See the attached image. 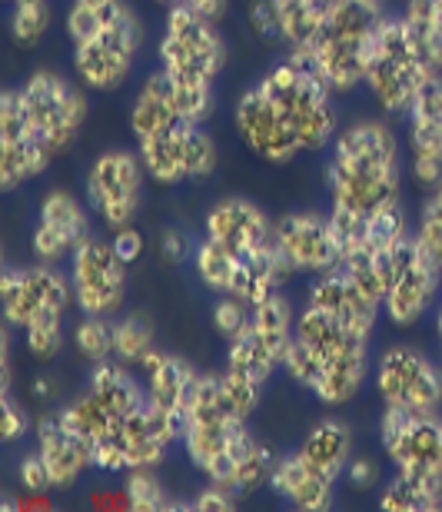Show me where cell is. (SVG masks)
Instances as JSON below:
<instances>
[{
    "label": "cell",
    "mask_w": 442,
    "mask_h": 512,
    "mask_svg": "<svg viewBox=\"0 0 442 512\" xmlns=\"http://www.w3.org/2000/svg\"><path fill=\"white\" fill-rule=\"evenodd\" d=\"M246 20H250V30L263 40V44H280V37H276L273 10H270V4H266V0H253L250 10H246Z\"/></svg>",
    "instance_id": "7dc6e473"
},
{
    "label": "cell",
    "mask_w": 442,
    "mask_h": 512,
    "mask_svg": "<svg viewBox=\"0 0 442 512\" xmlns=\"http://www.w3.org/2000/svg\"><path fill=\"white\" fill-rule=\"evenodd\" d=\"M270 489L276 499H283L286 506L300 509V512H323L333 506L336 483L326 479L323 473H316L313 466H306L296 449L290 456H280L273 466Z\"/></svg>",
    "instance_id": "83f0119b"
},
{
    "label": "cell",
    "mask_w": 442,
    "mask_h": 512,
    "mask_svg": "<svg viewBox=\"0 0 442 512\" xmlns=\"http://www.w3.org/2000/svg\"><path fill=\"white\" fill-rule=\"evenodd\" d=\"M4 4H24V0H4Z\"/></svg>",
    "instance_id": "f5cc1de1"
},
{
    "label": "cell",
    "mask_w": 442,
    "mask_h": 512,
    "mask_svg": "<svg viewBox=\"0 0 442 512\" xmlns=\"http://www.w3.org/2000/svg\"><path fill=\"white\" fill-rule=\"evenodd\" d=\"M67 336H64V323H44V326H30L24 330V346L27 353L40 363H50L54 356L64 350Z\"/></svg>",
    "instance_id": "60d3db41"
},
{
    "label": "cell",
    "mask_w": 442,
    "mask_h": 512,
    "mask_svg": "<svg viewBox=\"0 0 442 512\" xmlns=\"http://www.w3.org/2000/svg\"><path fill=\"white\" fill-rule=\"evenodd\" d=\"M90 237V213L80 197L67 190H50L37 207V227L30 233V250L37 263H64Z\"/></svg>",
    "instance_id": "44dd1931"
},
{
    "label": "cell",
    "mask_w": 442,
    "mask_h": 512,
    "mask_svg": "<svg viewBox=\"0 0 442 512\" xmlns=\"http://www.w3.org/2000/svg\"><path fill=\"white\" fill-rule=\"evenodd\" d=\"M180 110L173 104V94H170V84L160 70L143 80L140 90L133 94L130 100V110H127V127H130V137L133 143H143L157 133L170 130L180 124Z\"/></svg>",
    "instance_id": "f546056e"
},
{
    "label": "cell",
    "mask_w": 442,
    "mask_h": 512,
    "mask_svg": "<svg viewBox=\"0 0 442 512\" xmlns=\"http://www.w3.org/2000/svg\"><path fill=\"white\" fill-rule=\"evenodd\" d=\"M346 483L356 489V493H369V489L379 486V479H383V473H379V466L373 463V459H349L346 466Z\"/></svg>",
    "instance_id": "bcb514c9"
},
{
    "label": "cell",
    "mask_w": 442,
    "mask_h": 512,
    "mask_svg": "<svg viewBox=\"0 0 442 512\" xmlns=\"http://www.w3.org/2000/svg\"><path fill=\"white\" fill-rule=\"evenodd\" d=\"M379 443L396 473L442 479V419L439 413H409L383 406Z\"/></svg>",
    "instance_id": "ac0fdd59"
},
{
    "label": "cell",
    "mask_w": 442,
    "mask_h": 512,
    "mask_svg": "<svg viewBox=\"0 0 442 512\" xmlns=\"http://www.w3.org/2000/svg\"><path fill=\"white\" fill-rule=\"evenodd\" d=\"M240 506V493L230 486H220V483H207L200 489L197 496L190 499V509H236Z\"/></svg>",
    "instance_id": "f6af8a7d"
},
{
    "label": "cell",
    "mask_w": 442,
    "mask_h": 512,
    "mask_svg": "<svg viewBox=\"0 0 442 512\" xmlns=\"http://www.w3.org/2000/svg\"><path fill=\"white\" fill-rule=\"evenodd\" d=\"M157 250H160V256L167 263H187V260H193V243H190V237L183 230H177V227H167V230H160V237H157Z\"/></svg>",
    "instance_id": "ee69618b"
},
{
    "label": "cell",
    "mask_w": 442,
    "mask_h": 512,
    "mask_svg": "<svg viewBox=\"0 0 442 512\" xmlns=\"http://www.w3.org/2000/svg\"><path fill=\"white\" fill-rule=\"evenodd\" d=\"M326 190L330 207L359 217L393 200H403V143L379 117H363L339 127L326 153Z\"/></svg>",
    "instance_id": "6da1fadb"
},
{
    "label": "cell",
    "mask_w": 442,
    "mask_h": 512,
    "mask_svg": "<svg viewBox=\"0 0 442 512\" xmlns=\"http://www.w3.org/2000/svg\"><path fill=\"white\" fill-rule=\"evenodd\" d=\"M113 250H117V256L123 263H133V260H140V253H143V237H140V230L137 227H120V230H113Z\"/></svg>",
    "instance_id": "c3c4849f"
},
{
    "label": "cell",
    "mask_w": 442,
    "mask_h": 512,
    "mask_svg": "<svg viewBox=\"0 0 442 512\" xmlns=\"http://www.w3.org/2000/svg\"><path fill=\"white\" fill-rule=\"evenodd\" d=\"M250 313H253V306L250 303H243V300H236V296H220L217 306H213V330H217V336H223L226 343L233 340L236 333L243 330L246 323H250Z\"/></svg>",
    "instance_id": "ab89813d"
},
{
    "label": "cell",
    "mask_w": 442,
    "mask_h": 512,
    "mask_svg": "<svg viewBox=\"0 0 442 512\" xmlns=\"http://www.w3.org/2000/svg\"><path fill=\"white\" fill-rule=\"evenodd\" d=\"M416 240L436 256L442 263V183L433 190H426V200L419 207V220H416Z\"/></svg>",
    "instance_id": "f35d334b"
},
{
    "label": "cell",
    "mask_w": 442,
    "mask_h": 512,
    "mask_svg": "<svg viewBox=\"0 0 442 512\" xmlns=\"http://www.w3.org/2000/svg\"><path fill=\"white\" fill-rule=\"evenodd\" d=\"M296 456H300L306 466H313L316 473H323L326 479L339 483V479L346 476L349 459H353V429H349V423H343V419L326 416L306 433L300 449H296Z\"/></svg>",
    "instance_id": "4dcf8cb0"
},
{
    "label": "cell",
    "mask_w": 442,
    "mask_h": 512,
    "mask_svg": "<svg viewBox=\"0 0 442 512\" xmlns=\"http://www.w3.org/2000/svg\"><path fill=\"white\" fill-rule=\"evenodd\" d=\"M0 303H4L7 326L30 330L44 323H64L74 303V290H70V276L50 263L10 266L0 276Z\"/></svg>",
    "instance_id": "5bb4252c"
},
{
    "label": "cell",
    "mask_w": 442,
    "mask_h": 512,
    "mask_svg": "<svg viewBox=\"0 0 442 512\" xmlns=\"http://www.w3.org/2000/svg\"><path fill=\"white\" fill-rule=\"evenodd\" d=\"M153 350H157V336L147 316L130 313L113 320V360L123 366H140Z\"/></svg>",
    "instance_id": "e575fe53"
},
{
    "label": "cell",
    "mask_w": 442,
    "mask_h": 512,
    "mask_svg": "<svg viewBox=\"0 0 442 512\" xmlns=\"http://www.w3.org/2000/svg\"><path fill=\"white\" fill-rule=\"evenodd\" d=\"M147 170L137 150L113 147L94 157L87 170V207L107 230L133 227L143 207Z\"/></svg>",
    "instance_id": "9a60e30c"
},
{
    "label": "cell",
    "mask_w": 442,
    "mask_h": 512,
    "mask_svg": "<svg viewBox=\"0 0 442 512\" xmlns=\"http://www.w3.org/2000/svg\"><path fill=\"white\" fill-rule=\"evenodd\" d=\"M137 370H140V380H143V389H147L150 403H157L160 409H167V413L183 416V406H187V399H190V389L200 376L197 370H193V363L183 360V356H177V353L153 350Z\"/></svg>",
    "instance_id": "f1b7e54d"
},
{
    "label": "cell",
    "mask_w": 442,
    "mask_h": 512,
    "mask_svg": "<svg viewBox=\"0 0 442 512\" xmlns=\"http://www.w3.org/2000/svg\"><path fill=\"white\" fill-rule=\"evenodd\" d=\"M273 243L293 263L296 273L323 276L339 266V247L330 213L293 210L273 220Z\"/></svg>",
    "instance_id": "7402d4cb"
},
{
    "label": "cell",
    "mask_w": 442,
    "mask_h": 512,
    "mask_svg": "<svg viewBox=\"0 0 442 512\" xmlns=\"http://www.w3.org/2000/svg\"><path fill=\"white\" fill-rule=\"evenodd\" d=\"M203 237L223 247L226 253L243 256L273 243V220L253 200L226 197L207 210V217H203Z\"/></svg>",
    "instance_id": "484cf974"
},
{
    "label": "cell",
    "mask_w": 442,
    "mask_h": 512,
    "mask_svg": "<svg viewBox=\"0 0 442 512\" xmlns=\"http://www.w3.org/2000/svg\"><path fill=\"white\" fill-rule=\"evenodd\" d=\"M439 286L442 263L416 240V233H409L393 253V273H389V290L383 300L386 320L399 330L423 323L433 310Z\"/></svg>",
    "instance_id": "2e32d148"
},
{
    "label": "cell",
    "mask_w": 442,
    "mask_h": 512,
    "mask_svg": "<svg viewBox=\"0 0 442 512\" xmlns=\"http://www.w3.org/2000/svg\"><path fill=\"white\" fill-rule=\"evenodd\" d=\"M386 14V0H333L320 37L303 54L313 60V67L320 70L336 97L363 87L369 50Z\"/></svg>",
    "instance_id": "8992f818"
},
{
    "label": "cell",
    "mask_w": 442,
    "mask_h": 512,
    "mask_svg": "<svg viewBox=\"0 0 442 512\" xmlns=\"http://www.w3.org/2000/svg\"><path fill=\"white\" fill-rule=\"evenodd\" d=\"M74 350L87 363H107L113 360V316H80L74 333H70Z\"/></svg>",
    "instance_id": "74e56055"
},
{
    "label": "cell",
    "mask_w": 442,
    "mask_h": 512,
    "mask_svg": "<svg viewBox=\"0 0 442 512\" xmlns=\"http://www.w3.org/2000/svg\"><path fill=\"white\" fill-rule=\"evenodd\" d=\"M17 483H20V489H24V493H40V496H47V493H54V489H57L54 486V476H50V469H47L44 459H40L37 449L20 459Z\"/></svg>",
    "instance_id": "b9f144b4"
},
{
    "label": "cell",
    "mask_w": 442,
    "mask_h": 512,
    "mask_svg": "<svg viewBox=\"0 0 442 512\" xmlns=\"http://www.w3.org/2000/svg\"><path fill=\"white\" fill-rule=\"evenodd\" d=\"M379 403L409 413H439L442 406V363L429 360L413 346H393L379 356L373 370Z\"/></svg>",
    "instance_id": "e0dca14e"
},
{
    "label": "cell",
    "mask_w": 442,
    "mask_h": 512,
    "mask_svg": "<svg viewBox=\"0 0 442 512\" xmlns=\"http://www.w3.org/2000/svg\"><path fill=\"white\" fill-rule=\"evenodd\" d=\"M183 436V416L167 413L157 403H143L127 416L117 433L94 446V469L130 473V469H157Z\"/></svg>",
    "instance_id": "7c38bea8"
},
{
    "label": "cell",
    "mask_w": 442,
    "mask_h": 512,
    "mask_svg": "<svg viewBox=\"0 0 442 512\" xmlns=\"http://www.w3.org/2000/svg\"><path fill=\"white\" fill-rule=\"evenodd\" d=\"M50 24H54V7H50V0H24V4H10L7 30H10L14 47L34 50L40 40L47 37Z\"/></svg>",
    "instance_id": "8d00e7d4"
},
{
    "label": "cell",
    "mask_w": 442,
    "mask_h": 512,
    "mask_svg": "<svg viewBox=\"0 0 442 512\" xmlns=\"http://www.w3.org/2000/svg\"><path fill=\"white\" fill-rule=\"evenodd\" d=\"M436 343H439V363H442V306L436 313Z\"/></svg>",
    "instance_id": "816d5d0a"
},
{
    "label": "cell",
    "mask_w": 442,
    "mask_h": 512,
    "mask_svg": "<svg viewBox=\"0 0 442 512\" xmlns=\"http://www.w3.org/2000/svg\"><path fill=\"white\" fill-rule=\"evenodd\" d=\"M233 130L243 140V147L253 153L256 160L270 163V167H290L300 157V137L286 124V117L273 107L266 90L256 84L246 87L233 104Z\"/></svg>",
    "instance_id": "ffe728a7"
},
{
    "label": "cell",
    "mask_w": 442,
    "mask_h": 512,
    "mask_svg": "<svg viewBox=\"0 0 442 512\" xmlns=\"http://www.w3.org/2000/svg\"><path fill=\"white\" fill-rule=\"evenodd\" d=\"M439 4H442V0H439Z\"/></svg>",
    "instance_id": "db71d44e"
},
{
    "label": "cell",
    "mask_w": 442,
    "mask_h": 512,
    "mask_svg": "<svg viewBox=\"0 0 442 512\" xmlns=\"http://www.w3.org/2000/svg\"><path fill=\"white\" fill-rule=\"evenodd\" d=\"M306 303L323 310L326 316H333V320H339L343 326H349L353 333L366 336V340H373L379 310H383V303H376L373 296L363 293V286H359L343 266L316 276L310 283V293H306Z\"/></svg>",
    "instance_id": "4316f807"
},
{
    "label": "cell",
    "mask_w": 442,
    "mask_h": 512,
    "mask_svg": "<svg viewBox=\"0 0 442 512\" xmlns=\"http://www.w3.org/2000/svg\"><path fill=\"white\" fill-rule=\"evenodd\" d=\"M123 496H127V509L133 512L190 509V499H173L153 469H130L127 479H123Z\"/></svg>",
    "instance_id": "d590c367"
},
{
    "label": "cell",
    "mask_w": 442,
    "mask_h": 512,
    "mask_svg": "<svg viewBox=\"0 0 442 512\" xmlns=\"http://www.w3.org/2000/svg\"><path fill=\"white\" fill-rule=\"evenodd\" d=\"M163 7H190L197 10L203 17H213V20H223V14L230 10V0H157Z\"/></svg>",
    "instance_id": "681fc988"
},
{
    "label": "cell",
    "mask_w": 442,
    "mask_h": 512,
    "mask_svg": "<svg viewBox=\"0 0 442 512\" xmlns=\"http://www.w3.org/2000/svg\"><path fill=\"white\" fill-rule=\"evenodd\" d=\"M143 170L160 187H180V183H200L213 177L220 167V147L207 127L180 120L177 127L157 133V137L137 143Z\"/></svg>",
    "instance_id": "4fadbf2b"
},
{
    "label": "cell",
    "mask_w": 442,
    "mask_h": 512,
    "mask_svg": "<svg viewBox=\"0 0 442 512\" xmlns=\"http://www.w3.org/2000/svg\"><path fill=\"white\" fill-rule=\"evenodd\" d=\"M50 393H54V389H50V380H37L34 383V396L37 399H50Z\"/></svg>",
    "instance_id": "f907efd6"
},
{
    "label": "cell",
    "mask_w": 442,
    "mask_h": 512,
    "mask_svg": "<svg viewBox=\"0 0 442 512\" xmlns=\"http://www.w3.org/2000/svg\"><path fill=\"white\" fill-rule=\"evenodd\" d=\"M399 14L406 17L419 50L429 60V67L442 74V4L439 0H406Z\"/></svg>",
    "instance_id": "836d02e7"
},
{
    "label": "cell",
    "mask_w": 442,
    "mask_h": 512,
    "mask_svg": "<svg viewBox=\"0 0 442 512\" xmlns=\"http://www.w3.org/2000/svg\"><path fill=\"white\" fill-rule=\"evenodd\" d=\"M157 64L180 117L207 127L217 114V84L226 70L220 20L203 17L190 7H167L157 40Z\"/></svg>",
    "instance_id": "7a4b0ae2"
},
{
    "label": "cell",
    "mask_w": 442,
    "mask_h": 512,
    "mask_svg": "<svg viewBox=\"0 0 442 512\" xmlns=\"http://www.w3.org/2000/svg\"><path fill=\"white\" fill-rule=\"evenodd\" d=\"M266 4L273 10L276 37L286 47V54H303L320 37L333 0H266Z\"/></svg>",
    "instance_id": "1f68e13d"
},
{
    "label": "cell",
    "mask_w": 442,
    "mask_h": 512,
    "mask_svg": "<svg viewBox=\"0 0 442 512\" xmlns=\"http://www.w3.org/2000/svg\"><path fill=\"white\" fill-rule=\"evenodd\" d=\"M147 403L143 380L133 373V366H123L117 360L97 363L94 373L74 403L64 406L67 419L74 423L90 446H100L117 429L127 423L130 413Z\"/></svg>",
    "instance_id": "8fae6325"
},
{
    "label": "cell",
    "mask_w": 442,
    "mask_h": 512,
    "mask_svg": "<svg viewBox=\"0 0 442 512\" xmlns=\"http://www.w3.org/2000/svg\"><path fill=\"white\" fill-rule=\"evenodd\" d=\"M67 276L80 313L117 316L127 303V263L107 240H87L70 256Z\"/></svg>",
    "instance_id": "d6986e66"
},
{
    "label": "cell",
    "mask_w": 442,
    "mask_h": 512,
    "mask_svg": "<svg viewBox=\"0 0 442 512\" xmlns=\"http://www.w3.org/2000/svg\"><path fill=\"white\" fill-rule=\"evenodd\" d=\"M260 443L250 433V419L230 403L223 389L220 373H200L190 389V399L183 406V436L180 446L187 453L190 466L207 479V483L230 486L236 473Z\"/></svg>",
    "instance_id": "277c9868"
},
{
    "label": "cell",
    "mask_w": 442,
    "mask_h": 512,
    "mask_svg": "<svg viewBox=\"0 0 442 512\" xmlns=\"http://www.w3.org/2000/svg\"><path fill=\"white\" fill-rule=\"evenodd\" d=\"M379 509L386 512H439L442 479H416L396 473L379 493Z\"/></svg>",
    "instance_id": "d6a6232c"
},
{
    "label": "cell",
    "mask_w": 442,
    "mask_h": 512,
    "mask_svg": "<svg viewBox=\"0 0 442 512\" xmlns=\"http://www.w3.org/2000/svg\"><path fill=\"white\" fill-rule=\"evenodd\" d=\"M17 94H20V107H24L27 127L37 137L40 147L47 150L50 160H57L60 153L74 147L90 117L87 90L80 87L77 77L40 67L34 74H27L24 84L17 87Z\"/></svg>",
    "instance_id": "ba28073f"
},
{
    "label": "cell",
    "mask_w": 442,
    "mask_h": 512,
    "mask_svg": "<svg viewBox=\"0 0 442 512\" xmlns=\"http://www.w3.org/2000/svg\"><path fill=\"white\" fill-rule=\"evenodd\" d=\"M34 439H37V453L47 463L57 489L74 486L87 469H94V446L70 423L64 406L40 413L34 419Z\"/></svg>",
    "instance_id": "d4e9b609"
},
{
    "label": "cell",
    "mask_w": 442,
    "mask_h": 512,
    "mask_svg": "<svg viewBox=\"0 0 442 512\" xmlns=\"http://www.w3.org/2000/svg\"><path fill=\"white\" fill-rule=\"evenodd\" d=\"M293 336H296V310L280 290L260 306H253L250 323L226 343L230 346L226 350V370L246 376L256 386H266L273 373L283 370Z\"/></svg>",
    "instance_id": "30bf717a"
},
{
    "label": "cell",
    "mask_w": 442,
    "mask_h": 512,
    "mask_svg": "<svg viewBox=\"0 0 442 512\" xmlns=\"http://www.w3.org/2000/svg\"><path fill=\"white\" fill-rule=\"evenodd\" d=\"M50 163L54 160L27 127L17 87H7L0 94V190H20L24 183L37 180Z\"/></svg>",
    "instance_id": "603a6c76"
},
{
    "label": "cell",
    "mask_w": 442,
    "mask_h": 512,
    "mask_svg": "<svg viewBox=\"0 0 442 512\" xmlns=\"http://www.w3.org/2000/svg\"><path fill=\"white\" fill-rule=\"evenodd\" d=\"M436 70L419 50L413 30H409L406 17L399 10H389L386 20L376 30L373 50L366 60L363 87L369 90L373 104L383 110L386 117H406L413 100L419 97Z\"/></svg>",
    "instance_id": "52a82bcc"
},
{
    "label": "cell",
    "mask_w": 442,
    "mask_h": 512,
    "mask_svg": "<svg viewBox=\"0 0 442 512\" xmlns=\"http://www.w3.org/2000/svg\"><path fill=\"white\" fill-rule=\"evenodd\" d=\"M283 373L323 406H346L369 380V340L306 303Z\"/></svg>",
    "instance_id": "3957f363"
},
{
    "label": "cell",
    "mask_w": 442,
    "mask_h": 512,
    "mask_svg": "<svg viewBox=\"0 0 442 512\" xmlns=\"http://www.w3.org/2000/svg\"><path fill=\"white\" fill-rule=\"evenodd\" d=\"M30 429H34V419L24 406H17L10 393H4L0 399V436H4V443H20Z\"/></svg>",
    "instance_id": "7bdbcfd3"
},
{
    "label": "cell",
    "mask_w": 442,
    "mask_h": 512,
    "mask_svg": "<svg viewBox=\"0 0 442 512\" xmlns=\"http://www.w3.org/2000/svg\"><path fill=\"white\" fill-rule=\"evenodd\" d=\"M273 107L286 117V124L300 137L303 153L330 150L333 137L339 133V110L333 87L320 77L313 60L306 54H286L283 60L266 70L256 80Z\"/></svg>",
    "instance_id": "5b68a950"
},
{
    "label": "cell",
    "mask_w": 442,
    "mask_h": 512,
    "mask_svg": "<svg viewBox=\"0 0 442 512\" xmlns=\"http://www.w3.org/2000/svg\"><path fill=\"white\" fill-rule=\"evenodd\" d=\"M143 37H147L143 20L127 4L107 24L74 40L70 44V70L80 80V87L87 94H113V90H120L137 70Z\"/></svg>",
    "instance_id": "9c48e42d"
},
{
    "label": "cell",
    "mask_w": 442,
    "mask_h": 512,
    "mask_svg": "<svg viewBox=\"0 0 442 512\" xmlns=\"http://www.w3.org/2000/svg\"><path fill=\"white\" fill-rule=\"evenodd\" d=\"M409 173L423 190L442 183V74L419 90L406 114Z\"/></svg>",
    "instance_id": "cb8c5ba5"
}]
</instances>
